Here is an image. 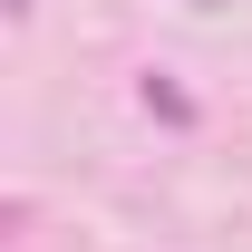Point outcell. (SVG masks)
I'll use <instances>...</instances> for the list:
<instances>
[{
	"label": "cell",
	"instance_id": "1",
	"mask_svg": "<svg viewBox=\"0 0 252 252\" xmlns=\"http://www.w3.org/2000/svg\"><path fill=\"white\" fill-rule=\"evenodd\" d=\"M146 107H156L165 126H194V107H185V88H175V78H146Z\"/></svg>",
	"mask_w": 252,
	"mask_h": 252
},
{
	"label": "cell",
	"instance_id": "2",
	"mask_svg": "<svg viewBox=\"0 0 252 252\" xmlns=\"http://www.w3.org/2000/svg\"><path fill=\"white\" fill-rule=\"evenodd\" d=\"M185 10H223V0H185Z\"/></svg>",
	"mask_w": 252,
	"mask_h": 252
}]
</instances>
